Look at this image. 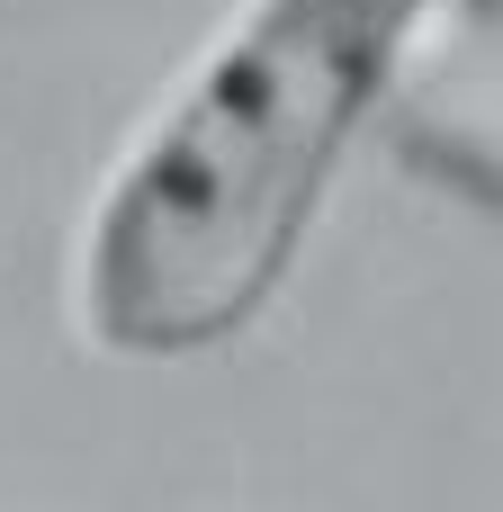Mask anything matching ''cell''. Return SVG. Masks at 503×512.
Listing matches in <instances>:
<instances>
[{
  "label": "cell",
  "instance_id": "1",
  "mask_svg": "<svg viewBox=\"0 0 503 512\" xmlns=\"http://www.w3.org/2000/svg\"><path fill=\"white\" fill-rule=\"evenodd\" d=\"M423 27L432 0H234L81 216L72 315L90 351L180 369L243 342Z\"/></svg>",
  "mask_w": 503,
  "mask_h": 512
}]
</instances>
